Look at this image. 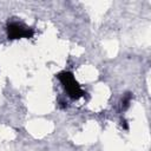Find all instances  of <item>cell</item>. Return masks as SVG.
<instances>
[{"mask_svg": "<svg viewBox=\"0 0 151 151\" xmlns=\"http://www.w3.org/2000/svg\"><path fill=\"white\" fill-rule=\"evenodd\" d=\"M122 126H123L125 130H127V129H129V125H127V123H126V120H125V119H122Z\"/></svg>", "mask_w": 151, "mask_h": 151, "instance_id": "4", "label": "cell"}, {"mask_svg": "<svg viewBox=\"0 0 151 151\" xmlns=\"http://www.w3.org/2000/svg\"><path fill=\"white\" fill-rule=\"evenodd\" d=\"M34 31L20 22H9L7 25V37L8 39H20V38H32Z\"/></svg>", "mask_w": 151, "mask_h": 151, "instance_id": "2", "label": "cell"}, {"mask_svg": "<svg viewBox=\"0 0 151 151\" xmlns=\"http://www.w3.org/2000/svg\"><path fill=\"white\" fill-rule=\"evenodd\" d=\"M131 99H132V94H131L130 92L125 93V96H124L123 99H122V109H123L124 111L129 109L130 103H131Z\"/></svg>", "mask_w": 151, "mask_h": 151, "instance_id": "3", "label": "cell"}, {"mask_svg": "<svg viewBox=\"0 0 151 151\" xmlns=\"http://www.w3.org/2000/svg\"><path fill=\"white\" fill-rule=\"evenodd\" d=\"M57 78L60 80L65 91L72 99H79L80 97H83L85 94V92L79 86L78 81L74 79V76L72 72H68V71L60 72L57 74Z\"/></svg>", "mask_w": 151, "mask_h": 151, "instance_id": "1", "label": "cell"}]
</instances>
